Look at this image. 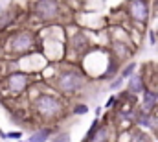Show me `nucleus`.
<instances>
[{
    "label": "nucleus",
    "instance_id": "nucleus-16",
    "mask_svg": "<svg viewBox=\"0 0 158 142\" xmlns=\"http://www.w3.org/2000/svg\"><path fill=\"white\" fill-rule=\"evenodd\" d=\"M118 104V96H110L109 100H107V104H105V107L107 109H114V105Z\"/></svg>",
    "mask_w": 158,
    "mask_h": 142
},
{
    "label": "nucleus",
    "instance_id": "nucleus-9",
    "mask_svg": "<svg viewBox=\"0 0 158 142\" xmlns=\"http://www.w3.org/2000/svg\"><path fill=\"white\" fill-rule=\"evenodd\" d=\"M57 129H55V126H50V124H44V126H40L37 127L28 139L31 142H50V139L53 137V133H55Z\"/></svg>",
    "mask_w": 158,
    "mask_h": 142
},
{
    "label": "nucleus",
    "instance_id": "nucleus-19",
    "mask_svg": "<svg viewBox=\"0 0 158 142\" xmlns=\"http://www.w3.org/2000/svg\"><path fill=\"white\" fill-rule=\"evenodd\" d=\"M156 35H158V32H156Z\"/></svg>",
    "mask_w": 158,
    "mask_h": 142
},
{
    "label": "nucleus",
    "instance_id": "nucleus-7",
    "mask_svg": "<svg viewBox=\"0 0 158 142\" xmlns=\"http://www.w3.org/2000/svg\"><path fill=\"white\" fill-rule=\"evenodd\" d=\"M145 89H147V85H145V79H143V74H142V72H140V74L134 72L131 78H127V91H129L131 94L138 96V94H142Z\"/></svg>",
    "mask_w": 158,
    "mask_h": 142
},
{
    "label": "nucleus",
    "instance_id": "nucleus-12",
    "mask_svg": "<svg viewBox=\"0 0 158 142\" xmlns=\"http://www.w3.org/2000/svg\"><path fill=\"white\" fill-rule=\"evenodd\" d=\"M70 113L76 114V116H83V114L88 113V105L83 104V102H74V104H72V109H70Z\"/></svg>",
    "mask_w": 158,
    "mask_h": 142
},
{
    "label": "nucleus",
    "instance_id": "nucleus-11",
    "mask_svg": "<svg viewBox=\"0 0 158 142\" xmlns=\"http://www.w3.org/2000/svg\"><path fill=\"white\" fill-rule=\"evenodd\" d=\"M136 63L134 61H127V63H123V67H121V70H119V76L123 78V79H127V78H131L134 72H136Z\"/></svg>",
    "mask_w": 158,
    "mask_h": 142
},
{
    "label": "nucleus",
    "instance_id": "nucleus-1",
    "mask_svg": "<svg viewBox=\"0 0 158 142\" xmlns=\"http://www.w3.org/2000/svg\"><path fill=\"white\" fill-rule=\"evenodd\" d=\"M50 69H52V76H48L44 81L66 100L77 98L79 94L86 91L90 78L85 74L79 63H70V61L50 63Z\"/></svg>",
    "mask_w": 158,
    "mask_h": 142
},
{
    "label": "nucleus",
    "instance_id": "nucleus-2",
    "mask_svg": "<svg viewBox=\"0 0 158 142\" xmlns=\"http://www.w3.org/2000/svg\"><path fill=\"white\" fill-rule=\"evenodd\" d=\"M37 50H40V37L33 28L11 30L2 39V54H6V59H19Z\"/></svg>",
    "mask_w": 158,
    "mask_h": 142
},
{
    "label": "nucleus",
    "instance_id": "nucleus-15",
    "mask_svg": "<svg viewBox=\"0 0 158 142\" xmlns=\"http://www.w3.org/2000/svg\"><path fill=\"white\" fill-rule=\"evenodd\" d=\"M6 135H7V140H19V139H22V131H9Z\"/></svg>",
    "mask_w": 158,
    "mask_h": 142
},
{
    "label": "nucleus",
    "instance_id": "nucleus-8",
    "mask_svg": "<svg viewBox=\"0 0 158 142\" xmlns=\"http://www.w3.org/2000/svg\"><path fill=\"white\" fill-rule=\"evenodd\" d=\"M114 126H109V124H101L98 126V129L94 131V135L90 137L88 142H112V137H114Z\"/></svg>",
    "mask_w": 158,
    "mask_h": 142
},
{
    "label": "nucleus",
    "instance_id": "nucleus-10",
    "mask_svg": "<svg viewBox=\"0 0 158 142\" xmlns=\"http://www.w3.org/2000/svg\"><path fill=\"white\" fill-rule=\"evenodd\" d=\"M158 107V92L153 89H145L142 92V105L140 109H143L145 113H153Z\"/></svg>",
    "mask_w": 158,
    "mask_h": 142
},
{
    "label": "nucleus",
    "instance_id": "nucleus-17",
    "mask_svg": "<svg viewBox=\"0 0 158 142\" xmlns=\"http://www.w3.org/2000/svg\"><path fill=\"white\" fill-rule=\"evenodd\" d=\"M149 42H151V44H158V35H156V32H155V30H151V32H149Z\"/></svg>",
    "mask_w": 158,
    "mask_h": 142
},
{
    "label": "nucleus",
    "instance_id": "nucleus-3",
    "mask_svg": "<svg viewBox=\"0 0 158 142\" xmlns=\"http://www.w3.org/2000/svg\"><path fill=\"white\" fill-rule=\"evenodd\" d=\"M31 111L42 124L55 126L66 114L68 105H66V98L64 96H61L59 92L50 89V92L42 91L39 96H35L31 100Z\"/></svg>",
    "mask_w": 158,
    "mask_h": 142
},
{
    "label": "nucleus",
    "instance_id": "nucleus-18",
    "mask_svg": "<svg viewBox=\"0 0 158 142\" xmlns=\"http://www.w3.org/2000/svg\"><path fill=\"white\" fill-rule=\"evenodd\" d=\"M17 142H31V140H30V139H28V140H24V139H19Z\"/></svg>",
    "mask_w": 158,
    "mask_h": 142
},
{
    "label": "nucleus",
    "instance_id": "nucleus-14",
    "mask_svg": "<svg viewBox=\"0 0 158 142\" xmlns=\"http://www.w3.org/2000/svg\"><path fill=\"white\" fill-rule=\"evenodd\" d=\"M123 81H127V79H123L121 76H116L114 79H110V85H109V91H119L121 87H123Z\"/></svg>",
    "mask_w": 158,
    "mask_h": 142
},
{
    "label": "nucleus",
    "instance_id": "nucleus-5",
    "mask_svg": "<svg viewBox=\"0 0 158 142\" xmlns=\"http://www.w3.org/2000/svg\"><path fill=\"white\" fill-rule=\"evenodd\" d=\"M123 11L127 13V19L134 28L145 32L151 20V0H125Z\"/></svg>",
    "mask_w": 158,
    "mask_h": 142
},
{
    "label": "nucleus",
    "instance_id": "nucleus-4",
    "mask_svg": "<svg viewBox=\"0 0 158 142\" xmlns=\"http://www.w3.org/2000/svg\"><path fill=\"white\" fill-rule=\"evenodd\" d=\"M42 78V74H30L24 70H9L0 79V94L6 100H19L24 98L28 89Z\"/></svg>",
    "mask_w": 158,
    "mask_h": 142
},
{
    "label": "nucleus",
    "instance_id": "nucleus-6",
    "mask_svg": "<svg viewBox=\"0 0 158 142\" xmlns=\"http://www.w3.org/2000/svg\"><path fill=\"white\" fill-rule=\"evenodd\" d=\"M31 13L40 24L46 26V24H55L61 20L63 7L59 0H35L31 6Z\"/></svg>",
    "mask_w": 158,
    "mask_h": 142
},
{
    "label": "nucleus",
    "instance_id": "nucleus-13",
    "mask_svg": "<svg viewBox=\"0 0 158 142\" xmlns=\"http://www.w3.org/2000/svg\"><path fill=\"white\" fill-rule=\"evenodd\" d=\"M50 142H70V135L66 133V131H55L53 133V137L50 139Z\"/></svg>",
    "mask_w": 158,
    "mask_h": 142
}]
</instances>
